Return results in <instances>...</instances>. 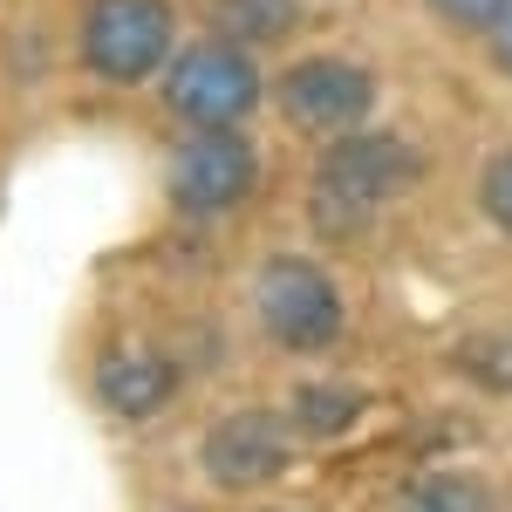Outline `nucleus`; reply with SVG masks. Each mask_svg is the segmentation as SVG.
<instances>
[{
	"instance_id": "7",
	"label": "nucleus",
	"mask_w": 512,
	"mask_h": 512,
	"mask_svg": "<svg viewBox=\"0 0 512 512\" xmlns=\"http://www.w3.org/2000/svg\"><path fill=\"white\" fill-rule=\"evenodd\" d=\"M294 465V431L280 410H226L198 437V472L212 492H267Z\"/></svg>"
},
{
	"instance_id": "8",
	"label": "nucleus",
	"mask_w": 512,
	"mask_h": 512,
	"mask_svg": "<svg viewBox=\"0 0 512 512\" xmlns=\"http://www.w3.org/2000/svg\"><path fill=\"white\" fill-rule=\"evenodd\" d=\"M185 390L178 362L158 342H117V349L96 355V403L117 417V424H151L164 417Z\"/></svg>"
},
{
	"instance_id": "1",
	"label": "nucleus",
	"mask_w": 512,
	"mask_h": 512,
	"mask_svg": "<svg viewBox=\"0 0 512 512\" xmlns=\"http://www.w3.org/2000/svg\"><path fill=\"white\" fill-rule=\"evenodd\" d=\"M424 185V151L403 137V130H376L362 123L349 137H328L321 144L315 171H308V226L328 246H349V239H369L383 226V212L403 205V198Z\"/></svg>"
},
{
	"instance_id": "13",
	"label": "nucleus",
	"mask_w": 512,
	"mask_h": 512,
	"mask_svg": "<svg viewBox=\"0 0 512 512\" xmlns=\"http://www.w3.org/2000/svg\"><path fill=\"white\" fill-rule=\"evenodd\" d=\"M472 198H478V219H485L492 233H506V239H512V144H499L492 158L478 164Z\"/></svg>"
},
{
	"instance_id": "14",
	"label": "nucleus",
	"mask_w": 512,
	"mask_h": 512,
	"mask_svg": "<svg viewBox=\"0 0 512 512\" xmlns=\"http://www.w3.org/2000/svg\"><path fill=\"white\" fill-rule=\"evenodd\" d=\"M424 14H431L444 35H458V41H485L492 35V21L506 14L512 0H417Z\"/></svg>"
},
{
	"instance_id": "15",
	"label": "nucleus",
	"mask_w": 512,
	"mask_h": 512,
	"mask_svg": "<svg viewBox=\"0 0 512 512\" xmlns=\"http://www.w3.org/2000/svg\"><path fill=\"white\" fill-rule=\"evenodd\" d=\"M478 48H485V62H492V76H499V82H512V7L499 14V21H492V35L478 41Z\"/></svg>"
},
{
	"instance_id": "9",
	"label": "nucleus",
	"mask_w": 512,
	"mask_h": 512,
	"mask_svg": "<svg viewBox=\"0 0 512 512\" xmlns=\"http://www.w3.org/2000/svg\"><path fill=\"white\" fill-rule=\"evenodd\" d=\"M205 35L239 41V48H287L308 21V0H198Z\"/></svg>"
},
{
	"instance_id": "2",
	"label": "nucleus",
	"mask_w": 512,
	"mask_h": 512,
	"mask_svg": "<svg viewBox=\"0 0 512 512\" xmlns=\"http://www.w3.org/2000/svg\"><path fill=\"white\" fill-rule=\"evenodd\" d=\"M185 41L178 0H76L69 55L96 89H144Z\"/></svg>"
},
{
	"instance_id": "3",
	"label": "nucleus",
	"mask_w": 512,
	"mask_h": 512,
	"mask_svg": "<svg viewBox=\"0 0 512 512\" xmlns=\"http://www.w3.org/2000/svg\"><path fill=\"white\" fill-rule=\"evenodd\" d=\"M158 103L178 130H246L267 103V69L253 48L219 35L178 41V55L158 76Z\"/></svg>"
},
{
	"instance_id": "6",
	"label": "nucleus",
	"mask_w": 512,
	"mask_h": 512,
	"mask_svg": "<svg viewBox=\"0 0 512 512\" xmlns=\"http://www.w3.org/2000/svg\"><path fill=\"white\" fill-rule=\"evenodd\" d=\"M260 192V144L246 130H185L164 158V205L185 226H219Z\"/></svg>"
},
{
	"instance_id": "12",
	"label": "nucleus",
	"mask_w": 512,
	"mask_h": 512,
	"mask_svg": "<svg viewBox=\"0 0 512 512\" xmlns=\"http://www.w3.org/2000/svg\"><path fill=\"white\" fill-rule=\"evenodd\" d=\"M403 512H485V485L465 472H424L403 492Z\"/></svg>"
},
{
	"instance_id": "5",
	"label": "nucleus",
	"mask_w": 512,
	"mask_h": 512,
	"mask_svg": "<svg viewBox=\"0 0 512 512\" xmlns=\"http://www.w3.org/2000/svg\"><path fill=\"white\" fill-rule=\"evenodd\" d=\"M253 328L280 355H328L349 335V294L315 253H267L253 267Z\"/></svg>"
},
{
	"instance_id": "11",
	"label": "nucleus",
	"mask_w": 512,
	"mask_h": 512,
	"mask_svg": "<svg viewBox=\"0 0 512 512\" xmlns=\"http://www.w3.org/2000/svg\"><path fill=\"white\" fill-rule=\"evenodd\" d=\"M451 362H458V376H465V383H478V390H492V396H512V328L465 335Z\"/></svg>"
},
{
	"instance_id": "4",
	"label": "nucleus",
	"mask_w": 512,
	"mask_h": 512,
	"mask_svg": "<svg viewBox=\"0 0 512 512\" xmlns=\"http://www.w3.org/2000/svg\"><path fill=\"white\" fill-rule=\"evenodd\" d=\"M267 103L280 110V123L294 137L328 144V137H349V130H362L376 117L383 76L349 48H308V55H287L267 76Z\"/></svg>"
},
{
	"instance_id": "10",
	"label": "nucleus",
	"mask_w": 512,
	"mask_h": 512,
	"mask_svg": "<svg viewBox=\"0 0 512 512\" xmlns=\"http://www.w3.org/2000/svg\"><path fill=\"white\" fill-rule=\"evenodd\" d=\"M287 431L294 437H349L362 417H369V396L355 390V383H335V376H321V383H301V390L287 396Z\"/></svg>"
}]
</instances>
